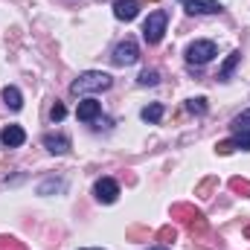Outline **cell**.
<instances>
[{"instance_id": "obj_9", "label": "cell", "mask_w": 250, "mask_h": 250, "mask_svg": "<svg viewBox=\"0 0 250 250\" xmlns=\"http://www.w3.org/2000/svg\"><path fill=\"white\" fill-rule=\"evenodd\" d=\"M99 114H102V102H96V99H84V102H79V108H76V117H79L82 123H93Z\"/></svg>"}, {"instance_id": "obj_10", "label": "cell", "mask_w": 250, "mask_h": 250, "mask_svg": "<svg viewBox=\"0 0 250 250\" xmlns=\"http://www.w3.org/2000/svg\"><path fill=\"white\" fill-rule=\"evenodd\" d=\"M140 12V0H117L114 3V18L117 21H134Z\"/></svg>"}, {"instance_id": "obj_13", "label": "cell", "mask_w": 250, "mask_h": 250, "mask_svg": "<svg viewBox=\"0 0 250 250\" xmlns=\"http://www.w3.org/2000/svg\"><path fill=\"white\" fill-rule=\"evenodd\" d=\"M3 99H6V105H9L12 111H21V108H23V96H21V90L12 87V84L3 87Z\"/></svg>"}, {"instance_id": "obj_6", "label": "cell", "mask_w": 250, "mask_h": 250, "mask_svg": "<svg viewBox=\"0 0 250 250\" xmlns=\"http://www.w3.org/2000/svg\"><path fill=\"white\" fill-rule=\"evenodd\" d=\"M93 192H96V201H102V204H114V201L120 198V184H117L114 178H99L96 187H93Z\"/></svg>"}, {"instance_id": "obj_4", "label": "cell", "mask_w": 250, "mask_h": 250, "mask_svg": "<svg viewBox=\"0 0 250 250\" xmlns=\"http://www.w3.org/2000/svg\"><path fill=\"white\" fill-rule=\"evenodd\" d=\"M114 64H120V67H128V64H134L137 59H140V47H137V41L134 38H125V41H120L117 47H114Z\"/></svg>"}, {"instance_id": "obj_2", "label": "cell", "mask_w": 250, "mask_h": 250, "mask_svg": "<svg viewBox=\"0 0 250 250\" xmlns=\"http://www.w3.org/2000/svg\"><path fill=\"white\" fill-rule=\"evenodd\" d=\"M166 26H169V12H166V9H154V12L146 18V23H143V38H146V44H160Z\"/></svg>"}, {"instance_id": "obj_8", "label": "cell", "mask_w": 250, "mask_h": 250, "mask_svg": "<svg viewBox=\"0 0 250 250\" xmlns=\"http://www.w3.org/2000/svg\"><path fill=\"white\" fill-rule=\"evenodd\" d=\"M0 143H3L6 148H21V146L26 143V134H23L21 125H6V128L0 131Z\"/></svg>"}, {"instance_id": "obj_18", "label": "cell", "mask_w": 250, "mask_h": 250, "mask_svg": "<svg viewBox=\"0 0 250 250\" xmlns=\"http://www.w3.org/2000/svg\"><path fill=\"white\" fill-rule=\"evenodd\" d=\"M148 250H169V248H163V245H157V248H148Z\"/></svg>"}, {"instance_id": "obj_20", "label": "cell", "mask_w": 250, "mask_h": 250, "mask_svg": "<svg viewBox=\"0 0 250 250\" xmlns=\"http://www.w3.org/2000/svg\"><path fill=\"white\" fill-rule=\"evenodd\" d=\"M184 3H187V0H184Z\"/></svg>"}, {"instance_id": "obj_14", "label": "cell", "mask_w": 250, "mask_h": 250, "mask_svg": "<svg viewBox=\"0 0 250 250\" xmlns=\"http://www.w3.org/2000/svg\"><path fill=\"white\" fill-rule=\"evenodd\" d=\"M239 62H242V53H239V50H236V53H230V59H227L224 67L218 70V79H221V82H227V79H230V73H233V67H236Z\"/></svg>"}, {"instance_id": "obj_7", "label": "cell", "mask_w": 250, "mask_h": 250, "mask_svg": "<svg viewBox=\"0 0 250 250\" xmlns=\"http://www.w3.org/2000/svg\"><path fill=\"white\" fill-rule=\"evenodd\" d=\"M184 6H187L189 15H218V12H224V6L218 0H187Z\"/></svg>"}, {"instance_id": "obj_12", "label": "cell", "mask_w": 250, "mask_h": 250, "mask_svg": "<svg viewBox=\"0 0 250 250\" xmlns=\"http://www.w3.org/2000/svg\"><path fill=\"white\" fill-rule=\"evenodd\" d=\"M140 117H143V123H148V125H157L160 120H163V105H160V102H154V105H148V108H143V111H140Z\"/></svg>"}, {"instance_id": "obj_11", "label": "cell", "mask_w": 250, "mask_h": 250, "mask_svg": "<svg viewBox=\"0 0 250 250\" xmlns=\"http://www.w3.org/2000/svg\"><path fill=\"white\" fill-rule=\"evenodd\" d=\"M44 148H47L50 154H64V151L70 148V140H67L64 134H47V137H44Z\"/></svg>"}, {"instance_id": "obj_19", "label": "cell", "mask_w": 250, "mask_h": 250, "mask_svg": "<svg viewBox=\"0 0 250 250\" xmlns=\"http://www.w3.org/2000/svg\"><path fill=\"white\" fill-rule=\"evenodd\" d=\"M82 250H102V248H82Z\"/></svg>"}, {"instance_id": "obj_15", "label": "cell", "mask_w": 250, "mask_h": 250, "mask_svg": "<svg viewBox=\"0 0 250 250\" xmlns=\"http://www.w3.org/2000/svg\"><path fill=\"white\" fill-rule=\"evenodd\" d=\"M137 82H140L143 87H151V84H157V82H160V73H157V70H143Z\"/></svg>"}, {"instance_id": "obj_5", "label": "cell", "mask_w": 250, "mask_h": 250, "mask_svg": "<svg viewBox=\"0 0 250 250\" xmlns=\"http://www.w3.org/2000/svg\"><path fill=\"white\" fill-rule=\"evenodd\" d=\"M233 143L236 148H250V108L233 120Z\"/></svg>"}, {"instance_id": "obj_3", "label": "cell", "mask_w": 250, "mask_h": 250, "mask_svg": "<svg viewBox=\"0 0 250 250\" xmlns=\"http://www.w3.org/2000/svg\"><path fill=\"white\" fill-rule=\"evenodd\" d=\"M218 56V50H215V44L212 41H192L187 47V62L189 64H209L212 59Z\"/></svg>"}, {"instance_id": "obj_1", "label": "cell", "mask_w": 250, "mask_h": 250, "mask_svg": "<svg viewBox=\"0 0 250 250\" xmlns=\"http://www.w3.org/2000/svg\"><path fill=\"white\" fill-rule=\"evenodd\" d=\"M111 84H114V79H111L108 73H102V70H87V73H82V76L70 84V93H73V96L99 93V90H108Z\"/></svg>"}, {"instance_id": "obj_16", "label": "cell", "mask_w": 250, "mask_h": 250, "mask_svg": "<svg viewBox=\"0 0 250 250\" xmlns=\"http://www.w3.org/2000/svg\"><path fill=\"white\" fill-rule=\"evenodd\" d=\"M192 114H207V99L204 96H198V99H189V105H187Z\"/></svg>"}, {"instance_id": "obj_17", "label": "cell", "mask_w": 250, "mask_h": 250, "mask_svg": "<svg viewBox=\"0 0 250 250\" xmlns=\"http://www.w3.org/2000/svg\"><path fill=\"white\" fill-rule=\"evenodd\" d=\"M50 117H53V123H62L64 117H67V108H64V105H53Z\"/></svg>"}]
</instances>
